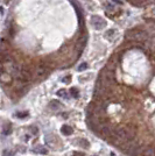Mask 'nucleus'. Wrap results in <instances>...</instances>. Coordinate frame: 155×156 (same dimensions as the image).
I'll use <instances>...</instances> for the list:
<instances>
[{"mask_svg": "<svg viewBox=\"0 0 155 156\" xmlns=\"http://www.w3.org/2000/svg\"><path fill=\"white\" fill-rule=\"evenodd\" d=\"M113 138L121 142L131 141L134 138V132L131 130L130 128H118L113 132Z\"/></svg>", "mask_w": 155, "mask_h": 156, "instance_id": "f257e3e1", "label": "nucleus"}, {"mask_svg": "<svg viewBox=\"0 0 155 156\" xmlns=\"http://www.w3.org/2000/svg\"><path fill=\"white\" fill-rule=\"evenodd\" d=\"M127 38L131 39V40H135V41H144L147 39V34L144 30L133 29V30L127 33Z\"/></svg>", "mask_w": 155, "mask_h": 156, "instance_id": "f03ea898", "label": "nucleus"}, {"mask_svg": "<svg viewBox=\"0 0 155 156\" xmlns=\"http://www.w3.org/2000/svg\"><path fill=\"white\" fill-rule=\"evenodd\" d=\"M91 25H92L96 29H101V28L106 27V21L103 19L101 16L93 15V16H91Z\"/></svg>", "mask_w": 155, "mask_h": 156, "instance_id": "7ed1b4c3", "label": "nucleus"}, {"mask_svg": "<svg viewBox=\"0 0 155 156\" xmlns=\"http://www.w3.org/2000/svg\"><path fill=\"white\" fill-rule=\"evenodd\" d=\"M61 132H62L64 135H71L72 132H74V129H72V127H70V126H68V125H63L62 128H61Z\"/></svg>", "mask_w": 155, "mask_h": 156, "instance_id": "20e7f679", "label": "nucleus"}, {"mask_svg": "<svg viewBox=\"0 0 155 156\" xmlns=\"http://www.w3.org/2000/svg\"><path fill=\"white\" fill-rule=\"evenodd\" d=\"M141 155H142V156H154V149L152 147L146 148L142 153H141Z\"/></svg>", "mask_w": 155, "mask_h": 156, "instance_id": "39448f33", "label": "nucleus"}, {"mask_svg": "<svg viewBox=\"0 0 155 156\" xmlns=\"http://www.w3.org/2000/svg\"><path fill=\"white\" fill-rule=\"evenodd\" d=\"M34 151L35 153H40V154H47L48 153V150L44 148V147H36V148H34Z\"/></svg>", "mask_w": 155, "mask_h": 156, "instance_id": "423d86ee", "label": "nucleus"}, {"mask_svg": "<svg viewBox=\"0 0 155 156\" xmlns=\"http://www.w3.org/2000/svg\"><path fill=\"white\" fill-rule=\"evenodd\" d=\"M87 69V64L86 63H82L79 66H78V71H84Z\"/></svg>", "mask_w": 155, "mask_h": 156, "instance_id": "0eeeda50", "label": "nucleus"}, {"mask_svg": "<svg viewBox=\"0 0 155 156\" xmlns=\"http://www.w3.org/2000/svg\"><path fill=\"white\" fill-rule=\"evenodd\" d=\"M67 91L66 90H60L58 92H57V95H60V97H67Z\"/></svg>", "mask_w": 155, "mask_h": 156, "instance_id": "6e6552de", "label": "nucleus"}, {"mask_svg": "<svg viewBox=\"0 0 155 156\" xmlns=\"http://www.w3.org/2000/svg\"><path fill=\"white\" fill-rule=\"evenodd\" d=\"M70 92H71V95H74V97H78V91H77V89H71L70 90Z\"/></svg>", "mask_w": 155, "mask_h": 156, "instance_id": "1a4fd4ad", "label": "nucleus"}, {"mask_svg": "<svg viewBox=\"0 0 155 156\" xmlns=\"http://www.w3.org/2000/svg\"><path fill=\"white\" fill-rule=\"evenodd\" d=\"M28 114H27V112H23V113H18L17 114V117L18 118H25V117H27Z\"/></svg>", "mask_w": 155, "mask_h": 156, "instance_id": "9d476101", "label": "nucleus"}, {"mask_svg": "<svg viewBox=\"0 0 155 156\" xmlns=\"http://www.w3.org/2000/svg\"><path fill=\"white\" fill-rule=\"evenodd\" d=\"M3 156H13V155H12V153H11L9 150H5V151L3 153Z\"/></svg>", "mask_w": 155, "mask_h": 156, "instance_id": "9b49d317", "label": "nucleus"}, {"mask_svg": "<svg viewBox=\"0 0 155 156\" xmlns=\"http://www.w3.org/2000/svg\"><path fill=\"white\" fill-rule=\"evenodd\" d=\"M72 156H84V155H83L82 153H77V151H76V153L72 154Z\"/></svg>", "mask_w": 155, "mask_h": 156, "instance_id": "f8f14e48", "label": "nucleus"}, {"mask_svg": "<svg viewBox=\"0 0 155 156\" xmlns=\"http://www.w3.org/2000/svg\"><path fill=\"white\" fill-rule=\"evenodd\" d=\"M114 3H117V4H123V3L120 1V0H114Z\"/></svg>", "mask_w": 155, "mask_h": 156, "instance_id": "ddd939ff", "label": "nucleus"}, {"mask_svg": "<svg viewBox=\"0 0 155 156\" xmlns=\"http://www.w3.org/2000/svg\"><path fill=\"white\" fill-rule=\"evenodd\" d=\"M69 79H70V77H67V78H64L63 80H64V82H69Z\"/></svg>", "mask_w": 155, "mask_h": 156, "instance_id": "4468645a", "label": "nucleus"}]
</instances>
